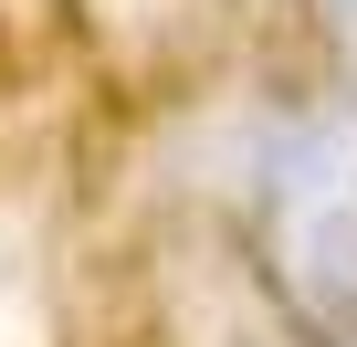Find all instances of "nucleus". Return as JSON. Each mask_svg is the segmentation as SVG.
<instances>
[{"instance_id": "f03ea898", "label": "nucleus", "mask_w": 357, "mask_h": 347, "mask_svg": "<svg viewBox=\"0 0 357 347\" xmlns=\"http://www.w3.org/2000/svg\"><path fill=\"white\" fill-rule=\"evenodd\" d=\"M336 32H347V53H357V0H336Z\"/></svg>"}, {"instance_id": "f257e3e1", "label": "nucleus", "mask_w": 357, "mask_h": 347, "mask_svg": "<svg viewBox=\"0 0 357 347\" xmlns=\"http://www.w3.org/2000/svg\"><path fill=\"white\" fill-rule=\"evenodd\" d=\"M263 211L305 305H357V116H294L263 158Z\"/></svg>"}]
</instances>
